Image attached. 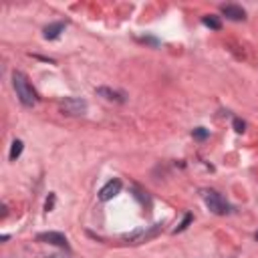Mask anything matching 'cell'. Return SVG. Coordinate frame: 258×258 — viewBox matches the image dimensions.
Returning a JSON list of instances; mask_svg holds the SVG:
<instances>
[{
	"mask_svg": "<svg viewBox=\"0 0 258 258\" xmlns=\"http://www.w3.org/2000/svg\"><path fill=\"white\" fill-rule=\"evenodd\" d=\"M159 230H161V224H155L151 230H135L133 234H129V236H125V240H129L131 244H141V242H147V240H151V238H155L157 234H159Z\"/></svg>",
	"mask_w": 258,
	"mask_h": 258,
	"instance_id": "cell-3",
	"label": "cell"
},
{
	"mask_svg": "<svg viewBox=\"0 0 258 258\" xmlns=\"http://www.w3.org/2000/svg\"><path fill=\"white\" fill-rule=\"evenodd\" d=\"M204 24L210 26V28H214V30H220L222 28V24H220V20L216 16H204Z\"/></svg>",
	"mask_w": 258,
	"mask_h": 258,
	"instance_id": "cell-11",
	"label": "cell"
},
{
	"mask_svg": "<svg viewBox=\"0 0 258 258\" xmlns=\"http://www.w3.org/2000/svg\"><path fill=\"white\" fill-rule=\"evenodd\" d=\"M20 153H22V141H20V139H14V141H12V147H10V155H8L10 161H16V157H18Z\"/></svg>",
	"mask_w": 258,
	"mask_h": 258,
	"instance_id": "cell-10",
	"label": "cell"
},
{
	"mask_svg": "<svg viewBox=\"0 0 258 258\" xmlns=\"http://www.w3.org/2000/svg\"><path fill=\"white\" fill-rule=\"evenodd\" d=\"M202 198H204L206 206H208L214 214H218V216L230 214V204H228L218 191H214V189H202Z\"/></svg>",
	"mask_w": 258,
	"mask_h": 258,
	"instance_id": "cell-2",
	"label": "cell"
},
{
	"mask_svg": "<svg viewBox=\"0 0 258 258\" xmlns=\"http://www.w3.org/2000/svg\"><path fill=\"white\" fill-rule=\"evenodd\" d=\"M256 240H258V232H256Z\"/></svg>",
	"mask_w": 258,
	"mask_h": 258,
	"instance_id": "cell-16",
	"label": "cell"
},
{
	"mask_svg": "<svg viewBox=\"0 0 258 258\" xmlns=\"http://www.w3.org/2000/svg\"><path fill=\"white\" fill-rule=\"evenodd\" d=\"M220 10H222V14H224L226 18H230V20H244V18H246L244 8L238 6V4H222Z\"/></svg>",
	"mask_w": 258,
	"mask_h": 258,
	"instance_id": "cell-7",
	"label": "cell"
},
{
	"mask_svg": "<svg viewBox=\"0 0 258 258\" xmlns=\"http://www.w3.org/2000/svg\"><path fill=\"white\" fill-rule=\"evenodd\" d=\"M52 204H54V194H50V198L46 200V206H44V208H46V212H50V210H52Z\"/></svg>",
	"mask_w": 258,
	"mask_h": 258,
	"instance_id": "cell-15",
	"label": "cell"
},
{
	"mask_svg": "<svg viewBox=\"0 0 258 258\" xmlns=\"http://www.w3.org/2000/svg\"><path fill=\"white\" fill-rule=\"evenodd\" d=\"M50 258H58V256H50Z\"/></svg>",
	"mask_w": 258,
	"mask_h": 258,
	"instance_id": "cell-17",
	"label": "cell"
},
{
	"mask_svg": "<svg viewBox=\"0 0 258 258\" xmlns=\"http://www.w3.org/2000/svg\"><path fill=\"white\" fill-rule=\"evenodd\" d=\"M60 107L69 113V115H83L87 111V103L81 99H64L60 103Z\"/></svg>",
	"mask_w": 258,
	"mask_h": 258,
	"instance_id": "cell-6",
	"label": "cell"
},
{
	"mask_svg": "<svg viewBox=\"0 0 258 258\" xmlns=\"http://www.w3.org/2000/svg\"><path fill=\"white\" fill-rule=\"evenodd\" d=\"M234 129H236L238 133H244V131H246V123H244L242 119H234Z\"/></svg>",
	"mask_w": 258,
	"mask_h": 258,
	"instance_id": "cell-13",
	"label": "cell"
},
{
	"mask_svg": "<svg viewBox=\"0 0 258 258\" xmlns=\"http://www.w3.org/2000/svg\"><path fill=\"white\" fill-rule=\"evenodd\" d=\"M194 137H198V139H206V137H208V131H206L204 127H198V129H194Z\"/></svg>",
	"mask_w": 258,
	"mask_h": 258,
	"instance_id": "cell-14",
	"label": "cell"
},
{
	"mask_svg": "<svg viewBox=\"0 0 258 258\" xmlns=\"http://www.w3.org/2000/svg\"><path fill=\"white\" fill-rule=\"evenodd\" d=\"M191 220H194V216H191V214H185V216H183V220H181V224H179V226H177L173 232H175V234H177V232H183V230H185V228L191 224Z\"/></svg>",
	"mask_w": 258,
	"mask_h": 258,
	"instance_id": "cell-12",
	"label": "cell"
},
{
	"mask_svg": "<svg viewBox=\"0 0 258 258\" xmlns=\"http://www.w3.org/2000/svg\"><path fill=\"white\" fill-rule=\"evenodd\" d=\"M12 85H14V91H16V97L20 99V103L24 107H32L36 103V93L28 81V77L22 73V71H14L12 73Z\"/></svg>",
	"mask_w": 258,
	"mask_h": 258,
	"instance_id": "cell-1",
	"label": "cell"
},
{
	"mask_svg": "<svg viewBox=\"0 0 258 258\" xmlns=\"http://www.w3.org/2000/svg\"><path fill=\"white\" fill-rule=\"evenodd\" d=\"M36 240L46 242V244H54V246H60V248L69 250V242H67L64 234H60V232H42V234L36 236Z\"/></svg>",
	"mask_w": 258,
	"mask_h": 258,
	"instance_id": "cell-5",
	"label": "cell"
},
{
	"mask_svg": "<svg viewBox=\"0 0 258 258\" xmlns=\"http://www.w3.org/2000/svg\"><path fill=\"white\" fill-rule=\"evenodd\" d=\"M62 30H64V22H52V24H48L44 28V38L46 40H54V38L60 36Z\"/></svg>",
	"mask_w": 258,
	"mask_h": 258,
	"instance_id": "cell-8",
	"label": "cell"
},
{
	"mask_svg": "<svg viewBox=\"0 0 258 258\" xmlns=\"http://www.w3.org/2000/svg\"><path fill=\"white\" fill-rule=\"evenodd\" d=\"M97 95H101V97H105V99H109V101H119V103H123V101H125L123 93L111 91V89H107V87H99V89H97Z\"/></svg>",
	"mask_w": 258,
	"mask_h": 258,
	"instance_id": "cell-9",
	"label": "cell"
},
{
	"mask_svg": "<svg viewBox=\"0 0 258 258\" xmlns=\"http://www.w3.org/2000/svg\"><path fill=\"white\" fill-rule=\"evenodd\" d=\"M119 191H121V181H119V179H109V181L99 189V200H101V202H109V200H113Z\"/></svg>",
	"mask_w": 258,
	"mask_h": 258,
	"instance_id": "cell-4",
	"label": "cell"
}]
</instances>
